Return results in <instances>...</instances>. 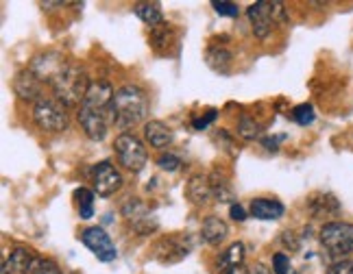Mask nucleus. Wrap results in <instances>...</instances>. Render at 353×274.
I'll list each match as a JSON object with an SVG mask.
<instances>
[{
    "mask_svg": "<svg viewBox=\"0 0 353 274\" xmlns=\"http://www.w3.org/2000/svg\"><path fill=\"white\" fill-rule=\"evenodd\" d=\"M148 116V96L135 85H125L116 89L112 105V122L127 133V129L140 125Z\"/></svg>",
    "mask_w": 353,
    "mask_h": 274,
    "instance_id": "obj_1",
    "label": "nucleus"
},
{
    "mask_svg": "<svg viewBox=\"0 0 353 274\" xmlns=\"http://www.w3.org/2000/svg\"><path fill=\"white\" fill-rule=\"evenodd\" d=\"M92 85V81L88 78L85 70H81L79 65L65 61V65L55 74V78L50 81V87L55 92V98L63 103L68 109L70 107H81L85 103L88 89Z\"/></svg>",
    "mask_w": 353,
    "mask_h": 274,
    "instance_id": "obj_2",
    "label": "nucleus"
},
{
    "mask_svg": "<svg viewBox=\"0 0 353 274\" xmlns=\"http://www.w3.org/2000/svg\"><path fill=\"white\" fill-rule=\"evenodd\" d=\"M321 244L332 257L343 259L353 253V224L351 222H327L321 229Z\"/></svg>",
    "mask_w": 353,
    "mask_h": 274,
    "instance_id": "obj_3",
    "label": "nucleus"
},
{
    "mask_svg": "<svg viewBox=\"0 0 353 274\" xmlns=\"http://www.w3.org/2000/svg\"><path fill=\"white\" fill-rule=\"evenodd\" d=\"M33 120L35 125L48 131V133H59L65 131L70 125V118H68V107L59 103L57 98H42L37 101L33 107Z\"/></svg>",
    "mask_w": 353,
    "mask_h": 274,
    "instance_id": "obj_4",
    "label": "nucleus"
},
{
    "mask_svg": "<svg viewBox=\"0 0 353 274\" xmlns=\"http://www.w3.org/2000/svg\"><path fill=\"white\" fill-rule=\"evenodd\" d=\"M114 153H116V157L120 161V166L131 170V172H142L144 166H146V161H148L144 144L131 133H120L116 137Z\"/></svg>",
    "mask_w": 353,
    "mask_h": 274,
    "instance_id": "obj_5",
    "label": "nucleus"
},
{
    "mask_svg": "<svg viewBox=\"0 0 353 274\" xmlns=\"http://www.w3.org/2000/svg\"><path fill=\"white\" fill-rule=\"evenodd\" d=\"M81 242L88 251H92V255L99 259V262H105L110 264L118 257V251H116V244L112 242L110 233L101 226H88L81 231Z\"/></svg>",
    "mask_w": 353,
    "mask_h": 274,
    "instance_id": "obj_6",
    "label": "nucleus"
},
{
    "mask_svg": "<svg viewBox=\"0 0 353 274\" xmlns=\"http://www.w3.org/2000/svg\"><path fill=\"white\" fill-rule=\"evenodd\" d=\"M122 187V174L110 161H101L92 170V189L101 198H110Z\"/></svg>",
    "mask_w": 353,
    "mask_h": 274,
    "instance_id": "obj_7",
    "label": "nucleus"
},
{
    "mask_svg": "<svg viewBox=\"0 0 353 274\" xmlns=\"http://www.w3.org/2000/svg\"><path fill=\"white\" fill-rule=\"evenodd\" d=\"M122 215H125L127 224L138 233V235H148V233L157 229L155 215L138 198H129L125 204H122Z\"/></svg>",
    "mask_w": 353,
    "mask_h": 274,
    "instance_id": "obj_8",
    "label": "nucleus"
},
{
    "mask_svg": "<svg viewBox=\"0 0 353 274\" xmlns=\"http://www.w3.org/2000/svg\"><path fill=\"white\" fill-rule=\"evenodd\" d=\"M247 16L251 22L253 35L257 39H266L270 33H273L275 22V3H268V0H257V3L249 5Z\"/></svg>",
    "mask_w": 353,
    "mask_h": 274,
    "instance_id": "obj_9",
    "label": "nucleus"
},
{
    "mask_svg": "<svg viewBox=\"0 0 353 274\" xmlns=\"http://www.w3.org/2000/svg\"><path fill=\"white\" fill-rule=\"evenodd\" d=\"M110 122H112V112H99V109H90L85 105L79 107V125L94 142L105 140L107 131H110Z\"/></svg>",
    "mask_w": 353,
    "mask_h": 274,
    "instance_id": "obj_10",
    "label": "nucleus"
},
{
    "mask_svg": "<svg viewBox=\"0 0 353 274\" xmlns=\"http://www.w3.org/2000/svg\"><path fill=\"white\" fill-rule=\"evenodd\" d=\"M42 78H39L31 67H26V70L18 72V76L13 78V92L20 101H26V103H37L42 101Z\"/></svg>",
    "mask_w": 353,
    "mask_h": 274,
    "instance_id": "obj_11",
    "label": "nucleus"
},
{
    "mask_svg": "<svg viewBox=\"0 0 353 274\" xmlns=\"http://www.w3.org/2000/svg\"><path fill=\"white\" fill-rule=\"evenodd\" d=\"M114 96H116V92L112 89V85L107 83V81L99 78V81H92L83 105L90 109H99V112H112Z\"/></svg>",
    "mask_w": 353,
    "mask_h": 274,
    "instance_id": "obj_12",
    "label": "nucleus"
},
{
    "mask_svg": "<svg viewBox=\"0 0 353 274\" xmlns=\"http://www.w3.org/2000/svg\"><path fill=\"white\" fill-rule=\"evenodd\" d=\"M63 65H65V59L61 57V54H57V52H46V54H39V57L33 59L31 70L39 78H42V83H50V81L55 78V74L61 70Z\"/></svg>",
    "mask_w": 353,
    "mask_h": 274,
    "instance_id": "obj_13",
    "label": "nucleus"
},
{
    "mask_svg": "<svg viewBox=\"0 0 353 274\" xmlns=\"http://www.w3.org/2000/svg\"><path fill=\"white\" fill-rule=\"evenodd\" d=\"M188 253H190V246L183 244L181 238L172 235V238H164L157 244L155 257L164 264H174V262H181L183 257H188Z\"/></svg>",
    "mask_w": 353,
    "mask_h": 274,
    "instance_id": "obj_14",
    "label": "nucleus"
},
{
    "mask_svg": "<svg viewBox=\"0 0 353 274\" xmlns=\"http://www.w3.org/2000/svg\"><path fill=\"white\" fill-rule=\"evenodd\" d=\"M37 264V257L29 249H13L5 262V274H33V268Z\"/></svg>",
    "mask_w": 353,
    "mask_h": 274,
    "instance_id": "obj_15",
    "label": "nucleus"
},
{
    "mask_svg": "<svg viewBox=\"0 0 353 274\" xmlns=\"http://www.w3.org/2000/svg\"><path fill=\"white\" fill-rule=\"evenodd\" d=\"M244 244L242 242H234L227 251H223L216 259V268H219L221 274H238L244 262Z\"/></svg>",
    "mask_w": 353,
    "mask_h": 274,
    "instance_id": "obj_16",
    "label": "nucleus"
},
{
    "mask_svg": "<svg viewBox=\"0 0 353 274\" xmlns=\"http://www.w3.org/2000/svg\"><path fill=\"white\" fill-rule=\"evenodd\" d=\"M144 140L151 144L153 148H168L174 140V135L168 125H164L161 120H151L144 125Z\"/></svg>",
    "mask_w": 353,
    "mask_h": 274,
    "instance_id": "obj_17",
    "label": "nucleus"
},
{
    "mask_svg": "<svg viewBox=\"0 0 353 274\" xmlns=\"http://www.w3.org/2000/svg\"><path fill=\"white\" fill-rule=\"evenodd\" d=\"M229 235V226L225 220H221L219 215H208L205 220H203V226H201V238L205 244L210 246H219L227 240Z\"/></svg>",
    "mask_w": 353,
    "mask_h": 274,
    "instance_id": "obj_18",
    "label": "nucleus"
},
{
    "mask_svg": "<svg viewBox=\"0 0 353 274\" xmlns=\"http://www.w3.org/2000/svg\"><path fill=\"white\" fill-rule=\"evenodd\" d=\"M283 213H286V207L275 198H253L251 202V215H255L257 220H279Z\"/></svg>",
    "mask_w": 353,
    "mask_h": 274,
    "instance_id": "obj_19",
    "label": "nucleus"
},
{
    "mask_svg": "<svg viewBox=\"0 0 353 274\" xmlns=\"http://www.w3.org/2000/svg\"><path fill=\"white\" fill-rule=\"evenodd\" d=\"M188 198L192 200L194 204H208L210 198H214V191H212V183L205 176H192L188 181Z\"/></svg>",
    "mask_w": 353,
    "mask_h": 274,
    "instance_id": "obj_20",
    "label": "nucleus"
},
{
    "mask_svg": "<svg viewBox=\"0 0 353 274\" xmlns=\"http://www.w3.org/2000/svg\"><path fill=\"white\" fill-rule=\"evenodd\" d=\"M232 59H234L232 52L225 46H212L205 52V63L219 74H229V70H232Z\"/></svg>",
    "mask_w": 353,
    "mask_h": 274,
    "instance_id": "obj_21",
    "label": "nucleus"
},
{
    "mask_svg": "<svg viewBox=\"0 0 353 274\" xmlns=\"http://www.w3.org/2000/svg\"><path fill=\"white\" fill-rule=\"evenodd\" d=\"M135 16H138L144 24L153 26V29H157V26H161V24H166L159 3H138V5H135Z\"/></svg>",
    "mask_w": 353,
    "mask_h": 274,
    "instance_id": "obj_22",
    "label": "nucleus"
},
{
    "mask_svg": "<svg viewBox=\"0 0 353 274\" xmlns=\"http://www.w3.org/2000/svg\"><path fill=\"white\" fill-rule=\"evenodd\" d=\"M94 189H88V187H79L74 191V200H77V209H79V215L83 218V220H90L94 215Z\"/></svg>",
    "mask_w": 353,
    "mask_h": 274,
    "instance_id": "obj_23",
    "label": "nucleus"
},
{
    "mask_svg": "<svg viewBox=\"0 0 353 274\" xmlns=\"http://www.w3.org/2000/svg\"><path fill=\"white\" fill-rule=\"evenodd\" d=\"M260 133H262V127L257 125V122L251 116L244 114L240 118V122H238V135L240 137H244V140H257V137H260Z\"/></svg>",
    "mask_w": 353,
    "mask_h": 274,
    "instance_id": "obj_24",
    "label": "nucleus"
},
{
    "mask_svg": "<svg viewBox=\"0 0 353 274\" xmlns=\"http://www.w3.org/2000/svg\"><path fill=\"white\" fill-rule=\"evenodd\" d=\"M292 118H294L296 125L307 127V125H312V122H314V118H316V114H314V107L307 105V103H303V105H296V107L292 109Z\"/></svg>",
    "mask_w": 353,
    "mask_h": 274,
    "instance_id": "obj_25",
    "label": "nucleus"
},
{
    "mask_svg": "<svg viewBox=\"0 0 353 274\" xmlns=\"http://www.w3.org/2000/svg\"><path fill=\"white\" fill-rule=\"evenodd\" d=\"M273 272L275 274H299V270L294 268V264L290 262V257L288 255H283V253H277L273 257Z\"/></svg>",
    "mask_w": 353,
    "mask_h": 274,
    "instance_id": "obj_26",
    "label": "nucleus"
},
{
    "mask_svg": "<svg viewBox=\"0 0 353 274\" xmlns=\"http://www.w3.org/2000/svg\"><path fill=\"white\" fill-rule=\"evenodd\" d=\"M212 183V191H214V198L216 200H221V202H227V200H232L234 198V191H232V187L227 185V181H219V179H214V181H210Z\"/></svg>",
    "mask_w": 353,
    "mask_h": 274,
    "instance_id": "obj_27",
    "label": "nucleus"
},
{
    "mask_svg": "<svg viewBox=\"0 0 353 274\" xmlns=\"http://www.w3.org/2000/svg\"><path fill=\"white\" fill-rule=\"evenodd\" d=\"M33 274H63V272L59 270V266L52 262V259L37 257V264L33 268Z\"/></svg>",
    "mask_w": 353,
    "mask_h": 274,
    "instance_id": "obj_28",
    "label": "nucleus"
},
{
    "mask_svg": "<svg viewBox=\"0 0 353 274\" xmlns=\"http://www.w3.org/2000/svg\"><path fill=\"white\" fill-rule=\"evenodd\" d=\"M212 7H214L216 13H221V16H229V18H236L238 13H240L238 5L236 3H229V0H214Z\"/></svg>",
    "mask_w": 353,
    "mask_h": 274,
    "instance_id": "obj_29",
    "label": "nucleus"
},
{
    "mask_svg": "<svg viewBox=\"0 0 353 274\" xmlns=\"http://www.w3.org/2000/svg\"><path fill=\"white\" fill-rule=\"evenodd\" d=\"M157 163H159V168L161 170H166V172H176L181 168V159L176 157V155H161L159 159H157Z\"/></svg>",
    "mask_w": 353,
    "mask_h": 274,
    "instance_id": "obj_30",
    "label": "nucleus"
},
{
    "mask_svg": "<svg viewBox=\"0 0 353 274\" xmlns=\"http://www.w3.org/2000/svg\"><path fill=\"white\" fill-rule=\"evenodd\" d=\"M327 274H353V262L349 259H338L327 268Z\"/></svg>",
    "mask_w": 353,
    "mask_h": 274,
    "instance_id": "obj_31",
    "label": "nucleus"
},
{
    "mask_svg": "<svg viewBox=\"0 0 353 274\" xmlns=\"http://www.w3.org/2000/svg\"><path fill=\"white\" fill-rule=\"evenodd\" d=\"M216 116H219V114H216L214 109H212V112H208V116H205V118H199V120H194V122H192V127H194L196 131L208 129V127L212 125V122L216 120Z\"/></svg>",
    "mask_w": 353,
    "mask_h": 274,
    "instance_id": "obj_32",
    "label": "nucleus"
},
{
    "mask_svg": "<svg viewBox=\"0 0 353 274\" xmlns=\"http://www.w3.org/2000/svg\"><path fill=\"white\" fill-rule=\"evenodd\" d=\"M229 213H232V218H234V220H238V222H244V220H247V211H244L242 204L232 202V207H229Z\"/></svg>",
    "mask_w": 353,
    "mask_h": 274,
    "instance_id": "obj_33",
    "label": "nucleus"
},
{
    "mask_svg": "<svg viewBox=\"0 0 353 274\" xmlns=\"http://www.w3.org/2000/svg\"><path fill=\"white\" fill-rule=\"evenodd\" d=\"M283 140H286V135H279V137H264V140H262V144L266 146V150H273V153H277V144L279 142H283Z\"/></svg>",
    "mask_w": 353,
    "mask_h": 274,
    "instance_id": "obj_34",
    "label": "nucleus"
},
{
    "mask_svg": "<svg viewBox=\"0 0 353 274\" xmlns=\"http://www.w3.org/2000/svg\"><path fill=\"white\" fill-rule=\"evenodd\" d=\"M244 274H270V268H266L262 262H255L249 268H244Z\"/></svg>",
    "mask_w": 353,
    "mask_h": 274,
    "instance_id": "obj_35",
    "label": "nucleus"
}]
</instances>
